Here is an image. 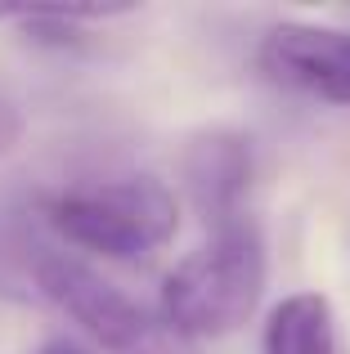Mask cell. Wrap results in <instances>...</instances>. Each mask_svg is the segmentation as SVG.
<instances>
[{
  "mask_svg": "<svg viewBox=\"0 0 350 354\" xmlns=\"http://www.w3.org/2000/svg\"><path fill=\"white\" fill-rule=\"evenodd\" d=\"M41 354H90V350H81L77 341H68V337H59V341H45Z\"/></svg>",
  "mask_w": 350,
  "mask_h": 354,
  "instance_id": "52a82bcc",
  "label": "cell"
},
{
  "mask_svg": "<svg viewBox=\"0 0 350 354\" xmlns=\"http://www.w3.org/2000/svg\"><path fill=\"white\" fill-rule=\"evenodd\" d=\"M247 180H252V153L238 135L216 130L184 153V184L216 225L238 216V198L247 193Z\"/></svg>",
  "mask_w": 350,
  "mask_h": 354,
  "instance_id": "5b68a950",
  "label": "cell"
},
{
  "mask_svg": "<svg viewBox=\"0 0 350 354\" xmlns=\"http://www.w3.org/2000/svg\"><path fill=\"white\" fill-rule=\"evenodd\" d=\"M265 354H337L333 305L319 292H297L265 323Z\"/></svg>",
  "mask_w": 350,
  "mask_h": 354,
  "instance_id": "8992f818",
  "label": "cell"
},
{
  "mask_svg": "<svg viewBox=\"0 0 350 354\" xmlns=\"http://www.w3.org/2000/svg\"><path fill=\"white\" fill-rule=\"evenodd\" d=\"M265 292V238L252 220H225L207 247L184 256L162 287V319L180 337H225L243 328Z\"/></svg>",
  "mask_w": 350,
  "mask_h": 354,
  "instance_id": "6da1fadb",
  "label": "cell"
},
{
  "mask_svg": "<svg viewBox=\"0 0 350 354\" xmlns=\"http://www.w3.org/2000/svg\"><path fill=\"white\" fill-rule=\"evenodd\" d=\"M36 287L108 354H198V346L180 337L162 314H149L72 256L36 260Z\"/></svg>",
  "mask_w": 350,
  "mask_h": 354,
  "instance_id": "3957f363",
  "label": "cell"
},
{
  "mask_svg": "<svg viewBox=\"0 0 350 354\" xmlns=\"http://www.w3.org/2000/svg\"><path fill=\"white\" fill-rule=\"evenodd\" d=\"M261 63L283 86H297L328 104H350V32L279 23L261 45Z\"/></svg>",
  "mask_w": 350,
  "mask_h": 354,
  "instance_id": "277c9868",
  "label": "cell"
},
{
  "mask_svg": "<svg viewBox=\"0 0 350 354\" xmlns=\"http://www.w3.org/2000/svg\"><path fill=\"white\" fill-rule=\"evenodd\" d=\"M45 216L72 247L104 251L113 260L153 256L158 247H167L180 225L171 189L149 175L68 189L45 207Z\"/></svg>",
  "mask_w": 350,
  "mask_h": 354,
  "instance_id": "7a4b0ae2",
  "label": "cell"
}]
</instances>
